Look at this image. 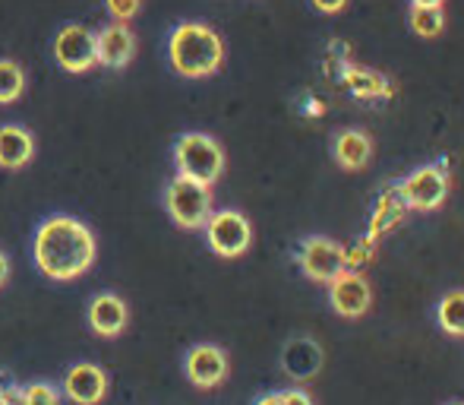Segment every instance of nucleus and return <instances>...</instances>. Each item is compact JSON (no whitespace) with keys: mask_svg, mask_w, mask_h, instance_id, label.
I'll list each match as a JSON object with an SVG mask.
<instances>
[{"mask_svg":"<svg viewBox=\"0 0 464 405\" xmlns=\"http://www.w3.org/2000/svg\"><path fill=\"white\" fill-rule=\"evenodd\" d=\"M95 251L98 244L92 228L73 215L44 219L32 241L35 266L54 282H73V279L86 276L95 263Z\"/></svg>","mask_w":464,"mask_h":405,"instance_id":"f257e3e1","label":"nucleus"},{"mask_svg":"<svg viewBox=\"0 0 464 405\" xmlns=\"http://www.w3.org/2000/svg\"><path fill=\"white\" fill-rule=\"evenodd\" d=\"M168 61L187 80H206L225 64V42L206 23H180L168 38Z\"/></svg>","mask_w":464,"mask_h":405,"instance_id":"f03ea898","label":"nucleus"},{"mask_svg":"<svg viewBox=\"0 0 464 405\" xmlns=\"http://www.w3.org/2000/svg\"><path fill=\"white\" fill-rule=\"evenodd\" d=\"M174 165L178 174L212 187L225 172V149L208 133H184L174 146Z\"/></svg>","mask_w":464,"mask_h":405,"instance_id":"7ed1b4c3","label":"nucleus"},{"mask_svg":"<svg viewBox=\"0 0 464 405\" xmlns=\"http://www.w3.org/2000/svg\"><path fill=\"white\" fill-rule=\"evenodd\" d=\"M165 209L174 219V225L187 228V232H196V228L206 225L208 215H212V187L178 174L165 191Z\"/></svg>","mask_w":464,"mask_h":405,"instance_id":"20e7f679","label":"nucleus"},{"mask_svg":"<svg viewBox=\"0 0 464 405\" xmlns=\"http://www.w3.org/2000/svg\"><path fill=\"white\" fill-rule=\"evenodd\" d=\"M206 241L218 257H240V253L250 251L253 244V225L244 212L237 209H218V212L208 215L206 225Z\"/></svg>","mask_w":464,"mask_h":405,"instance_id":"39448f33","label":"nucleus"},{"mask_svg":"<svg viewBox=\"0 0 464 405\" xmlns=\"http://www.w3.org/2000/svg\"><path fill=\"white\" fill-rule=\"evenodd\" d=\"M54 61L61 64L67 74H89L98 67V51H95V32L86 25H63L54 35Z\"/></svg>","mask_w":464,"mask_h":405,"instance_id":"423d86ee","label":"nucleus"},{"mask_svg":"<svg viewBox=\"0 0 464 405\" xmlns=\"http://www.w3.org/2000/svg\"><path fill=\"white\" fill-rule=\"evenodd\" d=\"M297 263L313 282H332L338 279L348 263H344V247L335 244L332 238H306L300 244V253H297Z\"/></svg>","mask_w":464,"mask_h":405,"instance_id":"0eeeda50","label":"nucleus"},{"mask_svg":"<svg viewBox=\"0 0 464 405\" xmlns=\"http://www.w3.org/2000/svg\"><path fill=\"white\" fill-rule=\"evenodd\" d=\"M398 193H401V200L408 209L433 212V209H440L449 197V178L433 165L417 168V172H411L408 178H404V184L398 187Z\"/></svg>","mask_w":464,"mask_h":405,"instance_id":"6e6552de","label":"nucleus"},{"mask_svg":"<svg viewBox=\"0 0 464 405\" xmlns=\"http://www.w3.org/2000/svg\"><path fill=\"white\" fill-rule=\"evenodd\" d=\"M329 301L335 307L338 317H348V320H357L370 311L372 304V291H370V282L354 270H344L338 279L329 282Z\"/></svg>","mask_w":464,"mask_h":405,"instance_id":"1a4fd4ad","label":"nucleus"},{"mask_svg":"<svg viewBox=\"0 0 464 405\" xmlns=\"http://www.w3.org/2000/svg\"><path fill=\"white\" fill-rule=\"evenodd\" d=\"M184 370H187L189 380H193V387H199V390L218 387V383L227 377V355H225V349H218V345H208V342L193 345V349L187 351Z\"/></svg>","mask_w":464,"mask_h":405,"instance_id":"9d476101","label":"nucleus"},{"mask_svg":"<svg viewBox=\"0 0 464 405\" xmlns=\"http://www.w3.org/2000/svg\"><path fill=\"white\" fill-rule=\"evenodd\" d=\"M95 51L98 67L123 70L136 54V35L130 32L127 23H111L102 32H95Z\"/></svg>","mask_w":464,"mask_h":405,"instance_id":"9b49d317","label":"nucleus"},{"mask_svg":"<svg viewBox=\"0 0 464 405\" xmlns=\"http://www.w3.org/2000/svg\"><path fill=\"white\" fill-rule=\"evenodd\" d=\"M63 393L76 405H98L108 396V374L98 364L80 361L63 377Z\"/></svg>","mask_w":464,"mask_h":405,"instance_id":"f8f14e48","label":"nucleus"},{"mask_svg":"<svg viewBox=\"0 0 464 405\" xmlns=\"http://www.w3.org/2000/svg\"><path fill=\"white\" fill-rule=\"evenodd\" d=\"M127 323H130V307L121 295L102 291V295L92 298V304H89V326H92L98 336L104 339L121 336L127 330Z\"/></svg>","mask_w":464,"mask_h":405,"instance_id":"ddd939ff","label":"nucleus"},{"mask_svg":"<svg viewBox=\"0 0 464 405\" xmlns=\"http://www.w3.org/2000/svg\"><path fill=\"white\" fill-rule=\"evenodd\" d=\"M35 155V136L25 127H16V123H6L0 127V168L4 172H19L25 168Z\"/></svg>","mask_w":464,"mask_h":405,"instance_id":"4468645a","label":"nucleus"},{"mask_svg":"<svg viewBox=\"0 0 464 405\" xmlns=\"http://www.w3.org/2000/svg\"><path fill=\"white\" fill-rule=\"evenodd\" d=\"M370 155H372V143L361 133V130H344V133H338L335 162L344 168V172H361V168H367Z\"/></svg>","mask_w":464,"mask_h":405,"instance_id":"2eb2a0df","label":"nucleus"},{"mask_svg":"<svg viewBox=\"0 0 464 405\" xmlns=\"http://www.w3.org/2000/svg\"><path fill=\"white\" fill-rule=\"evenodd\" d=\"M25 93V70L19 61L4 57L0 61V104H13L19 102Z\"/></svg>","mask_w":464,"mask_h":405,"instance_id":"dca6fc26","label":"nucleus"},{"mask_svg":"<svg viewBox=\"0 0 464 405\" xmlns=\"http://www.w3.org/2000/svg\"><path fill=\"white\" fill-rule=\"evenodd\" d=\"M436 320L449 336H464V291H449L436 307Z\"/></svg>","mask_w":464,"mask_h":405,"instance_id":"f3484780","label":"nucleus"},{"mask_svg":"<svg viewBox=\"0 0 464 405\" xmlns=\"http://www.w3.org/2000/svg\"><path fill=\"white\" fill-rule=\"evenodd\" d=\"M411 29L420 38H436L446 29V13L442 6H411Z\"/></svg>","mask_w":464,"mask_h":405,"instance_id":"a211bd4d","label":"nucleus"},{"mask_svg":"<svg viewBox=\"0 0 464 405\" xmlns=\"http://www.w3.org/2000/svg\"><path fill=\"white\" fill-rule=\"evenodd\" d=\"M23 405H61V390L51 383H32L23 390Z\"/></svg>","mask_w":464,"mask_h":405,"instance_id":"6ab92c4d","label":"nucleus"},{"mask_svg":"<svg viewBox=\"0 0 464 405\" xmlns=\"http://www.w3.org/2000/svg\"><path fill=\"white\" fill-rule=\"evenodd\" d=\"M104 6H108L114 23H130L142 10V0H104Z\"/></svg>","mask_w":464,"mask_h":405,"instance_id":"aec40b11","label":"nucleus"},{"mask_svg":"<svg viewBox=\"0 0 464 405\" xmlns=\"http://www.w3.org/2000/svg\"><path fill=\"white\" fill-rule=\"evenodd\" d=\"M281 402L285 405H313L310 393H304V390H285V393H281Z\"/></svg>","mask_w":464,"mask_h":405,"instance_id":"412c9836","label":"nucleus"},{"mask_svg":"<svg viewBox=\"0 0 464 405\" xmlns=\"http://www.w3.org/2000/svg\"><path fill=\"white\" fill-rule=\"evenodd\" d=\"M344 4H348V0H313V6H316L319 13H342Z\"/></svg>","mask_w":464,"mask_h":405,"instance_id":"4be33fe9","label":"nucleus"},{"mask_svg":"<svg viewBox=\"0 0 464 405\" xmlns=\"http://www.w3.org/2000/svg\"><path fill=\"white\" fill-rule=\"evenodd\" d=\"M0 405H23V390H16V387L0 390Z\"/></svg>","mask_w":464,"mask_h":405,"instance_id":"5701e85b","label":"nucleus"},{"mask_svg":"<svg viewBox=\"0 0 464 405\" xmlns=\"http://www.w3.org/2000/svg\"><path fill=\"white\" fill-rule=\"evenodd\" d=\"M6 279H10V260H6L4 251H0V289H4Z\"/></svg>","mask_w":464,"mask_h":405,"instance_id":"b1692460","label":"nucleus"},{"mask_svg":"<svg viewBox=\"0 0 464 405\" xmlns=\"http://www.w3.org/2000/svg\"><path fill=\"white\" fill-rule=\"evenodd\" d=\"M256 405H285V402H281V393H266V396H259Z\"/></svg>","mask_w":464,"mask_h":405,"instance_id":"393cba45","label":"nucleus"},{"mask_svg":"<svg viewBox=\"0 0 464 405\" xmlns=\"http://www.w3.org/2000/svg\"><path fill=\"white\" fill-rule=\"evenodd\" d=\"M446 0H411V6H442Z\"/></svg>","mask_w":464,"mask_h":405,"instance_id":"a878e982","label":"nucleus"},{"mask_svg":"<svg viewBox=\"0 0 464 405\" xmlns=\"http://www.w3.org/2000/svg\"><path fill=\"white\" fill-rule=\"evenodd\" d=\"M452 405H464V402H452Z\"/></svg>","mask_w":464,"mask_h":405,"instance_id":"bb28decb","label":"nucleus"}]
</instances>
